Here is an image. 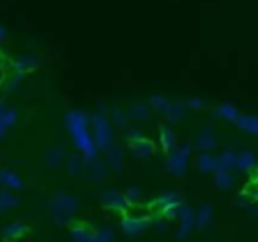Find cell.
I'll list each match as a JSON object with an SVG mask.
<instances>
[{
  "mask_svg": "<svg viewBox=\"0 0 258 242\" xmlns=\"http://www.w3.org/2000/svg\"><path fill=\"white\" fill-rule=\"evenodd\" d=\"M0 184L7 190H21L23 188V179L12 170H0Z\"/></svg>",
  "mask_w": 258,
  "mask_h": 242,
  "instance_id": "obj_1",
  "label": "cell"
},
{
  "mask_svg": "<svg viewBox=\"0 0 258 242\" xmlns=\"http://www.w3.org/2000/svg\"><path fill=\"white\" fill-rule=\"evenodd\" d=\"M16 111H14V109H3V111H0V136H5L7 134V129L9 127L14 125V122H16Z\"/></svg>",
  "mask_w": 258,
  "mask_h": 242,
  "instance_id": "obj_2",
  "label": "cell"
},
{
  "mask_svg": "<svg viewBox=\"0 0 258 242\" xmlns=\"http://www.w3.org/2000/svg\"><path fill=\"white\" fill-rule=\"evenodd\" d=\"M16 204H18L16 197H12V195H7V193H0V211L12 208V206H16Z\"/></svg>",
  "mask_w": 258,
  "mask_h": 242,
  "instance_id": "obj_3",
  "label": "cell"
},
{
  "mask_svg": "<svg viewBox=\"0 0 258 242\" xmlns=\"http://www.w3.org/2000/svg\"><path fill=\"white\" fill-rule=\"evenodd\" d=\"M32 66H34V63H32V61H18V63H16V66H14V68H16L18 72H25L27 68H32Z\"/></svg>",
  "mask_w": 258,
  "mask_h": 242,
  "instance_id": "obj_4",
  "label": "cell"
},
{
  "mask_svg": "<svg viewBox=\"0 0 258 242\" xmlns=\"http://www.w3.org/2000/svg\"><path fill=\"white\" fill-rule=\"evenodd\" d=\"M21 231H23L21 224H14V226H9V229H7V235H18Z\"/></svg>",
  "mask_w": 258,
  "mask_h": 242,
  "instance_id": "obj_5",
  "label": "cell"
},
{
  "mask_svg": "<svg viewBox=\"0 0 258 242\" xmlns=\"http://www.w3.org/2000/svg\"><path fill=\"white\" fill-rule=\"evenodd\" d=\"M5 36H7V32H5V30H3V27H0V41H3V39H5Z\"/></svg>",
  "mask_w": 258,
  "mask_h": 242,
  "instance_id": "obj_6",
  "label": "cell"
}]
</instances>
